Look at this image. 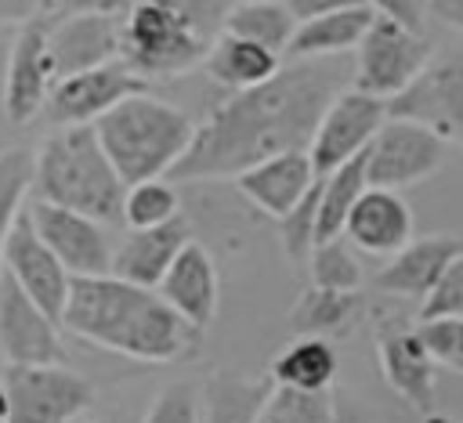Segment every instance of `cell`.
Masks as SVG:
<instances>
[{
  "label": "cell",
  "instance_id": "9c48e42d",
  "mask_svg": "<svg viewBox=\"0 0 463 423\" xmlns=\"http://www.w3.org/2000/svg\"><path fill=\"white\" fill-rule=\"evenodd\" d=\"M387 116H391V108L383 98H373L358 87H344L326 105V112L311 134L307 155H311L315 174H329V170L344 166L347 159L362 155Z\"/></svg>",
  "mask_w": 463,
  "mask_h": 423
},
{
  "label": "cell",
  "instance_id": "44dd1931",
  "mask_svg": "<svg viewBox=\"0 0 463 423\" xmlns=\"http://www.w3.org/2000/svg\"><path fill=\"white\" fill-rule=\"evenodd\" d=\"M463 253V239L438 231L427 239H409L394 257H387V264L373 275L376 289L391 293V296H427L434 289V282L441 278V271Z\"/></svg>",
  "mask_w": 463,
  "mask_h": 423
},
{
  "label": "cell",
  "instance_id": "cb8c5ba5",
  "mask_svg": "<svg viewBox=\"0 0 463 423\" xmlns=\"http://www.w3.org/2000/svg\"><path fill=\"white\" fill-rule=\"evenodd\" d=\"M203 65H206L210 80H217L221 87L250 90V87L271 80L282 69V54H275L271 47H264L257 40H246V36H235V33H221L210 43Z\"/></svg>",
  "mask_w": 463,
  "mask_h": 423
},
{
  "label": "cell",
  "instance_id": "60d3db41",
  "mask_svg": "<svg viewBox=\"0 0 463 423\" xmlns=\"http://www.w3.org/2000/svg\"><path fill=\"white\" fill-rule=\"evenodd\" d=\"M365 0H286V7L293 11L297 22L315 18V14H329V11H344V7H358Z\"/></svg>",
  "mask_w": 463,
  "mask_h": 423
},
{
  "label": "cell",
  "instance_id": "2e32d148",
  "mask_svg": "<svg viewBox=\"0 0 463 423\" xmlns=\"http://www.w3.org/2000/svg\"><path fill=\"white\" fill-rule=\"evenodd\" d=\"M51 14V11H47ZM119 36H123V14H51L47 25V51L54 65V80L98 69L105 61L119 58Z\"/></svg>",
  "mask_w": 463,
  "mask_h": 423
},
{
  "label": "cell",
  "instance_id": "f35d334b",
  "mask_svg": "<svg viewBox=\"0 0 463 423\" xmlns=\"http://www.w3.org/2000/svg\"><path fill=\"white\" fill-rule=\"evenodd\" d=\"M137 0H58L51 14H80V11H98V14H127Z\"/></svg>",
  "mask_w": 463,
  "mask_h": 423
},
{
  "label": "cell",
  "instance_id": "8d00e7d4",
  "mask_svg": "<svg viewBox=\"0 0 463 423\" xmlns=\"http://www.w3.org/2000/svg\"><path fill=\"white\" fill-rule=\"evenodd\" d=\"M174 4V11L203 36V40H217L221 33H224V25H228V14H232V7L239 4V0H170Z\"/></svg>",
  "mask_w": 463,
  "mask_h": 423
},
{
  "label": "cell",
  "instance_id": "ee69618b",
  "mask_svg": "<svg viewBox=\"0 0 463 423\" xmlns=\"http://www.w3.org/2000/svg\"><path fill=\"white\" fill-rule=\"evenodd\" d=\"M0 419H7V390H4V383H0Z\"/></svg>",
  "mask_w": 463,
  "mask_h": 423
},
{
  "label": "cell",
  "instance_id": "484cf974",
  "mask_svg": "<svg viewBox=\"0 0 463 423\" xmlns=\"http://www.w3.org/2000/svg\"><path fill=\"white\" fill-rule=\"evenodd\" d=\"M336 376V351L326 336H297L271 362V380L293 390H329Z\"/></svg>",
  "mask_w": 463,
  "mask_h": 423
},
{
  "label": "cell",
  "instance_id": "9a60e30c",
  "mask_svg": "<svg viewBox=\"0 0 463 423\" xmlns=\"http://www.w3.org/2000/svg\"><path fill=\"white\" fill-rule=\"evenodd\" d=\"M4 271H7L54 322H61L72 275H69V268L51 253V246L36 235V228H33V221H29L25 210L18 213L11 235H7V246H4Z\"/></svg>",
  "mask_w": 463,
  "mask_h": 423
},
{
  "label": "cell",
  "instance_id": "7a4b0ae2",
  "mask_svg": "<svg viewBox=\"0 0 463 423\" xmlns=\"http://www.w3.org/2000/svg\"><path fill=\"white\" fill-rule=\"evenodd\" d=\"M61 325L87 343L137 362H174L195 336V329L159 296V289L134 286L112 271L72 278Z\"/></svg>",
  "mask_w": 463,
  "mask_h": 423
},
{
  "label": "cell",
  "instance_id": "4316f807",
  "mask_svg": "<svg viewBox=\"0 0 463 423\" xmlns=\"http://www.w3.org/2000/svg\"><path fill=\"white\" fill-rule=\"evenodd\" d=\"M369 188L365 177V152L347 159L344 166L322 174V195H318V242L344 235L347 213L358 202V195Z\"/></svg>",
  "mask_w": 463,
  "mask_h": 423
},
{
  "label": "cell",
  "instance_id": "52a82bcc",
  "mask_svg": "<svg viewBox=\"0 0 463 423\" xmlns=\"http://www.w3.org/2000/svg\"><path fill=\"white\" fill-rule=\"evenodd\" d=\"M7 390V419L4 423H72L80 412L90 409L94 387L58 365H7L4 369Z\"/></svg>",
  "mask_w": 463,
  "mask_h": 423
},
{
  "label": "cell",
  "instance_id": "c3c4849f",
  "mask_svg": "<svg viewBox=\"0 0 463 423\" xmlns=\"http://www.w3.org/2000/svg\"><path fill=\"white\" fill-rule=\"evenodd\" d=\"M0 423H4V419H0Z\"/></svg>",
  "mask_w": 463,
  "mask_h": 423
},
{
  "label": "cell",
  "instance_id": "bcb514c9",
  "mask_svg": "<svg viewBox=\"0 0 463 423\" xmlns=\"http://www.w3.org/2000/svg\"><path fill=\"white\" fill-rule=\"evenodd\" d=\"M239 4H246V0H239Z\"/></svg>",
  "mask_w": 463,
  "mask_h": 423
},
{
  "label": "cell",
  "instance_id": "e0dca14e",
  "mask_svg": "<svg viewBox=\"0 0 463 423\" xmlns=\"http://www.w3.org/2000/svg\"><path fill=\"white\" fill-rule=\"evenodd\" d=\"M376 351H380V369H383V380L391 383V390L398 398H405L420 416H430L434 390H438V383H434L438 362L430 358L420 329L402 325V322H383Z\"/></svg>",
  "mask_w": 463,
  "mask_h": 423
},
{
  "label": "cell",
  "instance_id": "8992f818",
  "mask_svg": "<svg viewBox=\"0 0 463 423\" xmlns=\"http://www.w3.org/2000/svg\"><path fill=\"white\" fill-rule=\"evenodd\" d=\"M430 61H434V43L423 36V29H409L394 18L376 14L362 43L354 47L351 87L383 98L391 105L402 90H409L423 76Z\"/></svg>",
  "mask_w": 463,
  "mask_h": 423
},
{
  "label": "cell",
  "instance_id": "7c38bea8",
  "mask_svg": "<svg viewBox=\"0 0 463 423\" xmlns=\"http://www.w3.org/2000/svg\"><path fill=\"white\" fill-rule=\"evenodd\" d=\"M25 213L36 228V235L51 246V253L69 268V275H109L112 271V242L105 235V224L54 206L47 199H33L25 202Z\"/></svg>",
  "mask_w": 463,
  "mask_h": 423
},
{
  "label": "cell",
  "instance_id": "6da1fadb",
  "mask_svg": "<svg viewBox=\"0 0 463 423\" xmlns=\"http://www.w3.org/2000/svg\"><path fill=\"white\" fill-rule=\"evenodd\" d=\"M351 83V69L340 58H307L282 65L271 80L232 90L203 123L170 181H213L235 177L279 152L307 148L326 105Z\"/></svg>",
  "mask_w": 463,
  "mask_h": 423
},
{
  "label": "cell",
  "instance_id": "3957f363",
  "mask_svg": "<svg viewBox=\"0 0 463 423\" xmlns=\"http://www.w3.org/2000/svg\"><path fill=\"white\" fill-rule=\"evenodd\" d=\"M33 195L87 213L101 224L123 221L127 184L105 155L94 123L58 127L33 152Z\"/></svg>",
  "mask_w": 463,
  "mask_h": 423
},
{
  "label": "cell",
  "instance_id": "1f68e13d",
  "mask_svg": "<svg viewBox=\"0 0 463 423\" xmlns=\"http://www.w3.org/2000/svg\"><path fill=\"white\" fill-rule=\"evenodd\" d=\"M307 271H311V282L322 289H358L362 286L358 253L344 235L315 242V249L307 257Z\"/></svg>",
  "mask_w": 463,
  "mask_h": 423
},
{
  "label": "cell",
  "instance_id": "5bb4252c",
  "mask_svg": "<svg viewBox=\"0 0 463 423\" xmlns=\"http://www.w3.org/2000/svg\"><path fill=\"white\" fill-rule=\"evenodd\" d=\"M47 25L51 14H40L33 22H25L11 43L7 54V72H4V116L11 123H33L43 105L47 94L54 87V65H51V51H47Z\"/></svg>",
  "mask_w": 463,
  "mask_h": 423
},
{
  "label": "cell",
  "instance_id": "f1b7e54d",
  "mask_svg": "<svg viewBox=\"0 0 463 423\" xmlns=\"http://www.w3.org/2000/svg\"><path fill=\"white\" fill-rule=\"evenodd\" d=\"M253 423H336V401L329 390H293L275 383Z\"/></svg>",
  "mask_w": 463,
  "mask_h": 423
},
{
  "label": "cell",
  "instance_id": "f6af8a7d",
  "mask_svg": "<svg viewBox=\"0 0 463 423\" xmlns=\"http://www.w3.org/2000/svg\"><path fill=\"white\" fill-rule=\"evenodd\" d=\"M58 7V0H43V11H54Z\"/></svg>",
  "mask_w": 463,
  "mask_h": 423
},
{
  "label": "cell",
  "instance_id": "74e56055",
  "mask_svg": "<svg viewBox=\"0 0 463 423\" xmlns=\"http://www.w3.org/2000/svg\"><path fill=\"white\" fill-rule=\"evenodd\" d=\"M365 4L383 18H394L409 29H423V18H427L423 0H365Z\"/></svg>",
  "mask_w": 463,
  "mask_h": 423
},
{
  "label": "cell",
  "instance_id": "7402d4cb",
  "mask_svg": "<svg viewBox=\"0 0 463 423\" xmlns=\"http://www.w3.org/2000/svg\"><path fill=\"white\" fill-rule=\"evenodd\" d=\"M184 242H192V228L184 217H174L159 228H130L127 239L112 249V275L156 289Z\"/></svg>",
  "mask_w": 463,
  "mask_h": 423
},
{
  "label": "cell",
  "instance_id": "d590c367",
  "mask_svg": "<svg viewBox=\"0 0 463 423\" xmlns=\"http://www.w3.org/2000/svg\"><path fill=\"white\" fill-rule=\"evenodd\" d=\"M145 423H203L199 419V390L192 383H166L156 394Z\"/></svg>",
  "mask_w": 463,
  "mask_h": 423
},
{
  "label": "cell",
  "instance_id": "603a6c76",
  "mask_svg": "<svg viewBox=\"0 0 463 423\" xmlns=\"http://www.w3.org/2000/svg\"><path fill=\"white\" fill-rule=\"evenodd\" d=\"M376 11L369 4L358 7H344V11H329V14H315L297 22L293 40L286 47V58L293 61H307V58H336L344 51H354L365 36V29L373 25Z\"/></svg>",
  "mask_w": 463,
  "mask_h": 423
},
{
  "label": "cell",
  "instance_id": "30bf717a",
  "mask_svg": "<svg viewBox=\"0 0 463 423\" xmlns=\"http://www.w3.org/2000/svg\"><path fill=\"white\" fill-rule=\"evenodd\" d=\"M391 116H409L427 123L445 145H463V47L434 58L423 76L402 90L391 105Z\"/></svg>",
  "mask_w": 463,
  "mask_h": 423
},
{
  "label": "cell",
  "instance_id": "d6a6232c",
  "mask_svg": "<svg viewBox=\"0 0 463 423\" xmlns=\"http://www.w3.org/2000/svg\"><path fill=\"white\" fill-rule=\"evenodd\" d=\"M318 195H322V174L311 184V192L286 217H279V239L293 264H307V257L318 242Z\"/></svg>",
  "mask_w": 463,
  "mask_h": 423
},
{
  "label": "cell",
  "instance_id": "ab89813d",
  "mask_svg": "<svg viewBox=\"0 0 463 423\" xmlns=\"http://www.w3.org/2000/svg\"><path fill=\"white\" fill-rule=\"evenodd\" d=\"M40 14H47L43 0H0V25H25Z\"/></svg>",
  "mask_w": 463,
  "mask_h": 423
},
{
  "label": "cell",
  "instance_id": "d4e9b609",
  "mask_svg": "<svg viewBox=\"0 0 463 423\" xmlns=\"http://www.w3.org/2000/svg\"><path fill=\"white\" fill-rule=\"evenodd\" d=\"M362 311L358 289H322L311 286L300 293V300L289 311V325L297 336H340L351 329V322Z\"/></svg>",
  "mask_w": 463,
  "mask_h": 423
},
{
  "label": "cell",
  "instance_id": "b9f144b4",
  "mask_svg": "<svg viewBox=\"0 0 463 423\" xmlns=\"http://www.w3.org/2000/svg\"><path fill=\"white\" fill-rule=\"evenodd\" d=\"M423 7H427V14H430L434 22H441V25L456 29V33H463V0H427Z\"/></svg>",
  "mask_w": 463,
  "mask_h": 423
},
{
  "label": "cell",
  "instance_id": "7bdbcfd3",
  "mask_svg": "<svg viewBox=\"0 0 463 423\" xmlns=\"http://www.w3.org/2000/svg\"><path fill=\"white\" fill-rule=\"evenodd\" d=\"M336 423H376V419L358 405H336Z\"/></svg>",
  "mask_w": 463,
  "mask_h": 423
},
{
  "label": "cell",
  "instance_id": "ba28073f",
  "mask_svg": "<svg viewBox=\"0 0 463 423\" xmlns=\"http://www.w3.org/2000/svg\"><path fill=\"white\" fill-rule=\"evenodd\" d=\"M445 159V141L420 119L387 116L365 148V177L376 188H412L427 181Z\"/></svg>",
  "mask_w": 463,
  "mask_h": 423
},
{
  "label": "cell",
  "instance_id": "5b68a950",
  "mask_svg": "<svg viewBox=\"0 0 463 423\" xmlns=\"http://www.w3.org/2000/svg\"><path fill=\"white\" fill-rule=\"evenodd\" d=\"M210 51L170 0H137L123 14L119 36V61H127L141 80L148 76H181L195 69Z\"/></svg>",
  "mask_w": 463,
  "mask_h": 423
},
{
  "label": "cell",
  "instance_id": "277c9868",
  "mask_svg": "<svg viewBox=\"0 0 463 423\" xmlns=\"http://www.w3.org/2000/svg\"><path fill=\"white\" fill-rule=\"evenodd\" d=\"M98 141L105 155L112 159L123 184H137L148 177H166L177 159L188 152L195 137L192 116L181 108L137 90L123 98L116 108H109L98 123Z\"/></svg>",
  "mask_w": 463,
  "mask_h": 423
},
{
  "label": "cell",
  "instance_id": "836d02e7",
  "mask_svg": "<svg viewBox=\"0 0 463 423\" xmlns=\"http://www.w3.org/2000/svg\"><path fill=\"white\" fill-rule=\"evenodd\" d=\"M416 329L438 365L463 372V315L459 318H427Z\"/></svg>",
  "mask_w": 463,
  "mask_h": 423
},
{
  "label": "cell",
  "instance_id": "7dc6e473",
  "mask_svg": "<svg viewBox=\"0 0 463 423\" xmlns=\"http://www.w3.org/2000/svg\"><path fill=\"white\" fill-rule=\"evenodd\" d=\"M423 4H427V0H423Z\"/></svg>",
  "mask_w": 463,
  "mask_h": 423
},
{
  "label": "cell",
  "instance_id": "ffe728a7",
  "mask_svg": "<svg viewBox=\"0 0 463 423\" xmlns=\"http://www.w3.org/2000/svg\"><path fill=\"white\" fill-rule=\"evenodd\" d=\"M318 181L315 166H311V155L307 148H293V152H279L271 159H260L257 166L235 174V184L239 192L260 206L268 217H286L307 192L311 184Z\"/></svg>",
  "mask_w": 463,
  "mask_h": 423
},
{
  "label": "cell",
  "instance_id": "ac0fdd59",
  "mask_svg": "<svg viewBox=\"0 0 463 423\" xmlns=\"http://www.w3.org/2000/svg\"><path fill=\"white\" fill-rule=\"evenodd\" d=\"M156 289L195 333L206 329L217 315V296H221V278H217L213 253L195 239L184 242V249L174 257V264L166 268V275L159 278Z\"/></svg>",
  "mask_w": 463,
  "mask_h": 423
},
{
  "label": "cell",
  "instance_id": "4dcf8cb0",
  "mask_svg": "<svg viewBox=\"0 0 463 423\" xmlns=\"http://www.w3.org/2000/svg\"><path fill=\"white\" fill-rule=\"evenodd\" d=\"M174 217H181V202L166 177H148V181L127 184V195H123V224L127 228H159Z\"/></svg>",
  "mask_w": 463,
  "mask_h": 423
},
{
  "label": "cell",
  "instance_id": "e575fe53",
  "mask_svg": "<svg viewBox=\"0 0 463 423\" xmlns=\"http://www.w3.org/2000/svg\"><path fill=\"white\" fill-rule=\"evenodd\" d=\"M463 315V253L441 271L434 289L420 300V322L427 318H459Z\"/></svg>",
  "mask_w": 463,
  "mask_h": 423
},
{
  "label": "cell",
  "instance_id": "4fadbf2b",
  "mask_svg": "<svg viewBox=\"0 0 463 423\" xmlns=\"http://www.w3.org/2000/svg\"><path fill=\"white\" fill-rule=\"evenodd\" d=\"M58 325L4 268H0V354L7 365H58Z\"/></svg>",
  "mask_w": 463,
  "mask_h": 423
},
{
  "label": "cell",
  "instance_id": "8fae6325",
  "mask_svg": "<svg viewBox=\"0 0 463 423\" xmlns=\"http://www.w3.org/2000/svg\"><path fill=\"white\" fill-rule=\"evenodd\" d=\"M145 90V80L127 65V61H105L98 69H83L72 76L54 80L43 116L58 127H80V123H98L109 108H116L123 98Z\"/></svg>",
  "mask_w": 463,
  "mask_h": 423
},
{
  "label": "cell",
  "instance_id": "f546056e",
  "mask_svg": "<svg viewBox=\"0 0 463 423\" xmlns=\"http://www.w3.org/2000/svg\"><path fill=\"white\" fill-rule=\"evenodd\" d=\"M33 192V152L29 148H4L0 152V268L7 235L25 210V195Z\"/></svg>",
  "mask_w": 463,
  "mask_h": 423
},
{
  "label": "cell",
  "instance_id": "d6986e66",
  "mask_svg": "<svg viewBox=\"0 0 463 423\" xmlns=\"http://www.w3.org/2000/svg\"><path fill=\"white\" fill-rule=\"evenodd\" d=\"M344 239L369 257H394L412 239V210L398 192L369 184L347 213Z\"/></svg>",
  "mask_w": 463,
  "mask_h": 423
},
{
  "label": "cell",
  "instance_id": "83f0119b",
  "mask_svg": "<svg viewBox=\"0 0 463 423\" xmlns=\"http://www.w3.org/2000/svg\"><path fill=\"white\" fill-rule=\"evenodd\" d=\"M293 29H297V18L286 7V0H246V4H235L232 14H228V25H224V33L257 40V43L271 47L275 54H286V47L293 40Z\"/></svg>",
  "mask_w": 463,
  "mask_h": 423
}]
</instances>
